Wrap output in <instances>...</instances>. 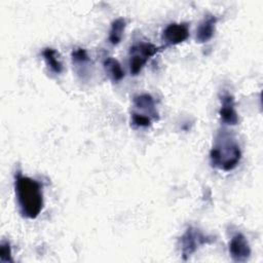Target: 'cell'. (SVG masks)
Returning a JSON list of instances; mask_svg holds the SVG:
<instances>
[{
	"instance_id": "13",
	"label": "cell",
	"mask_w": 263,
	"mask_h": 263,
	"mask_svg": "<svg viewBox=\"0 0 263 263\" xmlns=\"http://www.w3.org/2000/svg\"><path fill=\"white\" fill-rule=\"evenodd\" d=\"M71 57H72L73 64H75L76 66H78V65H86V64H88L90 62V59H89L86 50L84 48H81V47L73 49Z\"/></svg>"
},
{
	"instance_id": "8",
	"label": "cell",
	"mask_w": 263,
	"mask_h": 263,
	"mask_svg": "<svg viewBox=\"0 0 263 263\" xmlns=\"http://www.w3.org/2000/svg\"><path fill=\"white\" fill-rule=\"evenodd\" d=\"M217 24V17L213 14L206 15L198 25L196 29V41L199 43H203L209 41L214 33Z\"/></svg>"
},
{
	"instance_id": "1",
	"label": "cell",
	"mask_w": 263,
	"mask_h": 263,
	"mask_svg": "<svg viewBox=\"0 0 263 263\" xmlns=\"http://www.w3.org/2000/svg\"><path fill=\"white\" fill-rule=\"evenodd\" d=\"M14 189L22 216L28 219L37 218L43 209L41 184L17 172L14 176Z\"/></svg>"
},
{
	"instance_id": "5",
	"label": "cell",
	"mask_w": 263,
	"mask_h": 263,
	"mask_svg": "<svg viewBox=\"0 0 263 263\" xmlns=\"http://www.w3.org/2000/svg\"><path fill=\"white\" fill-rule=\"evenodd\" d=\"M229 254L235 262H246L251 256V247L241 233L234 234L229 241Z\"/></svg>"
},
{
	"instance_id": "14",
	"label": "cell",
	"mask_w": 263,
	"mask_h": 263,
	"mask_svg": "<svg viewBox=\"0 0 263 263\" xmlns=\"http://www.w3.org/2000/svg\"><path fill=\"white\" fill-rule=\"evenodd\" d=\"M132 124L136 127H148L151 125V118L139 112L132 113Z\"/></svg>"
},
{
	"instance_id": "12",
	"label": "cell",
	"mask_w": 263,
	"mask_h": 263,
	"mask_svg": "<svg viewBox=\"0 0 263 263\" xmlns=\"http://www.w3.org/2000/svg\"><path fill=\"white\" fill-rule=\"evenodd\" d=\"M125 27H126V22L123 17H118L112 22L111 28L109 31V37H108L111 44L117 45L121 41Z\"/></svg>"
},
{
	"instance_id": "7",
	"label": "cell",
	"mask_w": 263,
	"mask_h": 263,
	"mask_svg": "<svg viewBox=\"0 0 263 263\" xmlns=\"http://www.w3.org/2000/svg\"><path fill=\"white\" fill-rule=\"evenodd\" d=\"M219 114L223 122L226 124L236 125L238 123V115L234 107V99L230 93L222 96Z\"/></svg>"
},
{
	"instance_id": "10",
	"label": "cell",
	"mask_w": 263,
	"mask_h": 263,
	"mask_svg": "<svg viewBox=\"0 0 263 263\" xmlns=\"http://www.w3.org/2000/svg\"><path fill=\"white\" fill-rule=\"evenodd\" d=\"M103 66H104L106 74L109 76V78L113 82H119L120 80L123 79L124 71L122 70L121 65L119 64V62L116 59H114L112 57L106 58L103 62Z\"/></svg>"
},
{
	"instance_id": "2",
	"label": "cell",
	"mask_w": 263,
	"mask_h": 263,
	"mask_svg": "<svg viewBox=\"0 0 263 263\" xmlns=\"http://www.w3.org/2000/svg\"><path fill=\"white\" fill-rule=\"evenodd\" d=\"M241 158V151L235 139L226 130L220 132L210 152L213 166L229 172L237 166Z\"/></svg>"
},
{
	"instance_id": "6",
	"label": "cell",
	"mask_w": 263,
	"mask_h": 263,
	"mask_svg": "<svg viewBox=\"0 0 263 263\" xmlns=\"http://www.w3.org/2000/svg\"><path fill=\"white\" fill-rule=\"evenodd\" d=\"M189 37V29L186 24L173 23L165 27L161 39L166 45H177Z\"/></svg>"
},
{
	"instance_id": "11",
	"label": "cell",
	"mask_w": 263,
	"mask_h": 263,
	"mask_svg": "<svg viewBox=\"0 0 263 263\" xmlns=\"http://www.w3.org/2000/svg\"><path fill=\"white\" fill-rule=\"evenodd\" d=\"M42 55L45 60L47 67L50 69L51 72L55 74H60L63 71V65L59 59V54L57 50L50 47H46L42 51Z\"/></svg>"
},
{
	"instance_id": "4",
	"label": "cell",
	"mask_w": 263,
	"mask_h": 263,
	"mask_svg": "<svg viewBox=\"0 0 263 263\" xmlns=\"http://www.w3.org/2000/svg\"><path fill=\"white\" fill-rule=\"evenodd\" d=\"M214 238L215 237L213 236L205 235L195 227H188L184 234L180 237V248L183 259L187 260L199 247L212 243L215 240Z\"/></svg>"
},
{
	"instance_id": "15",
	"label": "cell",
	"mask_w": 263,
	"mask_h": 263,
	"mask_svg": "<svg viewBox=\"0 0 263 263\" xmlns=\"http://www.w3.org/2000/svg\"><path fill=\"white\" fill-rule=\"evenodd\" d=\"M0 260L1 262H11V249L8 241H2L0 246Z\"/></svg>"
},
{
	"instance_id": "9",
	"label": "cell",
	"mask_w": 263,
	"mask_h": 263,
	"mask_svg": "<svg viewBox=\"0 0 263 263\" xmlns=\"http://www.w3.org/2000/svg\"><path fill=\"white\" fill-rule=\"evenodd\" d=\"M134 105L136 108L144 110L145 114L150 118H158V114L155 109L153 98L148 93H142L134 98Z\"/></svg>"
},
{
	"instance_id": "3",
	"label": "cell",
	"mask_w": 263,
	"mask_h": 263,
	"mask_svg": "<svg viewBox=\"0 0 263 263\" xmlns=\"http://www.w3.org/2000/svg\"><path fill=\"white\" fill-rule=\"evenodd\" d=\"M162 48L165 47H159L150 42H138L134 44L129 49L128 65L130 74L134 76L138 75L145 67L147 62L162 50Z\"/></svg>"
}]
</instances>
